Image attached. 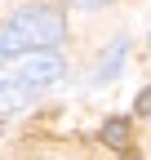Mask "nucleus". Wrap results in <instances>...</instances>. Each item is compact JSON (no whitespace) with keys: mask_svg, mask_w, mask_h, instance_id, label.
Wrapping results in <instances>:
<instances>
[{"mask_svg":"<svg viewBox=\"0 0 151 160\" xmlns=\"http://www.w3.org/2000/svg\"><path fill=\"white\" fill-rule=\"evenodd\" d=\"M124 53H129V40L120 36L116 45H111V49L98 58V67H93V85H107L111 76H120V62H124Z\"/></svg>","mask_w":151,"mask_h":160,"instance_id":"nucleus-3","label":"nucleus"},{"mask_svg":"<svg viewBox=\"0 0 151 160\" xmlns=\"http://www.w3.org/2000/svg\"><path fill=\"white\" fill-rule=\"evenodd\" d=\"M134 111H138V116H151V85H142V89H138V98H134Z\"/></svg>","mask_w":151,"mask_h":160,"instance_id":"nucleus-5","label":"nucleus"},{"mask_svg":"<svg viewBox=\"0 0 151 160\" xmlns=\"http://www.w3.org/2000/svg\"><path fill=\"white\" fill-rule=\"evenodd\" d=\"M98 138H102L107 147H129V120H124V116H111Z\"/></svg>","mask_w":151,"mask_h":160,"instance_id":"nucleus-4","label":"nucleus"},{"mask_svg":"<svg viewBox=\"0 0 151 160\" xmlns=\"http://www.w3.org/2000/svg\"><path fill=\"white\" fill-rule=\"evenodd\" d=\"M71 5H85V9H98V5H111V0H71Z\"/></svg>","mask_w":151,"mask_h":160,"instance_id":"nucleus-6","label":"nucleus"},{"mask_svg":"<svg viewBox=\"0 0 151 160\" xmlns=\"http://www.w3.org/2000/svg\"><path fill=\"white\" fill-rule=\"evenodd\" d=\"M67 36V18L62 9L53 5H27L9 13L0 22V58H13V53H31V49H58Z\"/></svg>","mask_w":151,"mask_h":160,"instance_id":"nucleus-2","label":"nucleus"},{"mask_svg":"<svg viewBox=\"0 0 151 160\" xmlns=\"http://www.w3.org/2000/svg\"><path fill=\"white\" fill-rule=\"evenodd\" d=\"M67 76V58L58 49H31L0 58V111H22L45 89H53Z\"/></svg>","mask_w":151,"mask_h":160,"instance_id":"nucleus-1","label":"nucleus"}]
</instances>
